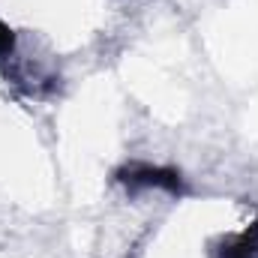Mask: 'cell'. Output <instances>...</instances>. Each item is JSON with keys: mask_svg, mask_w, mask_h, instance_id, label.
<instances>
[{"mask_svg": "<svg viewBox=\"0 0 258 258\" xmlns=\"http://www.w3.org/2000/svg\"><path fill=\"white\" fill-rule=\"evenodd\" d=\"M114 183H120L126 192L141 189H159L168 195H183V174L168 165H150V162H126L114 171Z\"/></svg>", "mask_w": 258, "mask_h": 258, "instance_id": "1", "label": "cell"}, {"mask_svg": "<svg viewBox=\"0 0 258 258\" xmlns=\"http://www.w3.org/2000/svg\"><path fill=\"white\" fill-rule=\"evenodd\" d=\"M210 258H258V219L249 222L240 231L222 234L216 240H210L207 246Z\"/></svg>", "mask_w": 258, "mask_h": 258, "instance_id": "2", "label": "cell"}, {"mask_svg": "<svg viewBox=\"0 0 258 258\" xmlns=\"http://www.w3.org/2000/svg\"><path fill=\"white\" fill-rule=\"evenodd\" d=\"M15 54V30L0 18V60H9Z\"/></svg>", "mask_w": 258, "mask_h": 258, "instance_id": "3", "label": "cell"}]
</instances>
